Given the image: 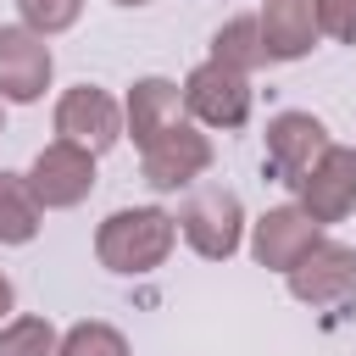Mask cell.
I'll return each mask as SVG.
<instances>
[{"label": "cell", "instance_id": "cell-15", "mask_svg": "<svg viewBox=\"0 0 356 356\" xmlns=\"http://www.w3.org/2000/svg\"><path fill=\"white\" fill-rule=\"evenodd\" d=\"M39 211L28 172H0V245H28L39 234Z\"/></svg>", "mask_w": 356, "mask_h": 356}, {"label": "cell", "instance_id": "cell-13", "mask_svg": "<svg viewBox=\"0 0 356 356\" xmlns=\"http://www.w3.org/2000/svg\"><path fill=\"white\" fill-rule=\"evenodd\" d=\"M122 122L134 134V145L145 150L156 134H167L172 122H184V89L172 78H139L128 89V106H122Z\"/></svg>", "mask_w": 356, "mask_h": 356}, {"label": "cell", "instance_id": "cell-10", "mask_svg": "<svg viewBox=\"0 0 356 356\" xmlns=\"http://www.w3.org/2000/svg\"><path fill=\"white\" fill-rule=\"evenodd\" d=\"M295 195H300V211H306L317 228L350 217V211H356V150H350V145H328V156L312 167V178H306Z\"/></svg>", "mask_w": 356, "mask_h": 356}, {"label": "cell", "instance_id": "cell-16", "mask_svg": "<svg viewBox=\"0 0 356 356\" xmlns=\"http://www.w3.org/2000/svg\"><path fill=\"white\" fill-rule=\"evenodd\" d=\"M61 334L44 317H11L0 328V356H56Z\"/></svg>", "mask_w": 356, "mask_h": 356}, {"label": "cell", "instance_id": "cell-20", "mask_svg": "<svg viewBox=\"0 0 356 356\" xmlns=\"http://www.w3.org/2000/svg\"><path fill=\"white\" fill-rule=\"evenodd\" d=\"M11 306H17V289H11V278L0 273V328L11 323Z\"/></svg>", "mask_w": 356, "mask_h": 356}, {"label": "cell", "instance_id": "cell-14", "mask_svg": "<svg viewBox=\"0 0 356 356\" xmlns=\"http://www.w3.org/2000/svg\"><path fill=\"white\" fill-rule=\"evenodd\" d=\"M211 61L228 67V72H245V78H250V72L267 61L261 22H256V17H234V22H222V28L211 33Z\"/></svg>", "mask_w": 356, "mask_h": 356}, {"label": "cell", "instance_id": "cell-18", "mask_svg": "<svg viewBox=\"0 0 356 356\" xmlns=\"http://www.w3.org/2000/svg\"><path fill=\"white\" fill-rule=\"evenodd\" d=\"M17 11H22V28L50 39V33H67L83 17V0H17Z\"/></svg>", "mask_w": 356, "mask_h": 356}, {"label": "cell", "instance_id": "cell-12", "mask_svg": "<svg viewBox=\"0 0 356 356\" xmlns=\"http://www.w3.org/2000/svg\"><path fill=\"white\" fill-rule=\"evenodd\" d=\"M261 44L267 61H300L317 44V0H261Z\"/></svg>", "mask_w": 356, "mask_h": 356}, {"label": "cell", "instance_id": "cell-8", "mask_svg": "<svg viewBox=\"0 0 356 356\" xmlns=\"http://www.w3.org/2000/svg\"><path fill=\"white\" fill-rule=\"evenodd\" d=\"M50 72H56V56L44 44V33L22 28V22H0V100H39L50 89Z\"/></svg>", "mask_w": 356, "mask_h": 356}, {"label": "cell", "instance_id": "cell-2", "mask_svg": "<svg viewBox=\"0 0 356 356\" xmlns=\"http://www.w3.org/2000/svg\"><path fill=\"white\" fill-rule=\"evenodd\" d=\"M178 234L189 239L195 256L228 261V256L239 250V239H245V206H239V195L222 189V184L189 189V200L178 206Z\"/></svg>", "mask_w": 356, "mask_h": 356}, {"label": "cell", "instance_id": "cell-22", "mask_svg": "<svg viewBox=\"0 0 356 356\" xmlns=\"http://www.w3.org/2000/svg\"><path fill=\"white\" fill-rule=\"evenodd\" d=\"M0 134H6V100H0Z\"/></svg>", "mask_w": 356, "mask_h": 356}, {"label": "cell", "instance_id": "cell-9", "mask_svg": "<svg viewBox=\"0 0 356 356\" xmlns=\"http://www.w3.org/2000/svg\"><path fill=\"white\" fill-rule=\"evenodd\" d=\"M139 161H145V184L150 189H189L211 167V139L195 122H172L167 134H156L139 150Z\"/></svg>", "mask_w": 356, "mask_h": 356}, {"label": "cell", "instance_id": "cell-4", "mask_svg": "<svg viewBox=\"0 0 356 356\" xmlns=\"http://www.w3.org/2000/svg\"><path fill=\"white\" fill-rule=\"evenodd\" d=\"M328 128H323V117H312V111H278L273 122H267V172L278 178V184H289V189H300L306 178H312V167L328 156Z\"/></svg>", "mask_w": 356, "mask_h": 356}, {"label": "cell", "instance_id": "cell-1", "mask_svg": "<svg viewBox=\"0 0 356 356\" xmlns=\"http://www.w3.org/2000/svg\"><path fill=\"white\" fill-rule=\"evenodd\" d=\"M172 239H178V217L172 211H161V206H122V211H111L95 228V256H100L106 273L139 278V273H156L172 256Z\"/></svg>", "mask_w": 356, "mask_h": 356}, {"label": "cell", "instance_id": "cell-3", "mask_svg": "<svg viewBox=\"0 0 356 356\" xmlns=\"http://www.w3.org/2000/svg\"><path fill=\"white\" fill-rule=\"evenodd\" d=\"M250 78L245 72H228V67H217V61H200L189 78H184V111L200 122V128H222V134H234V128H245L250 122Z\"/></svg>", "mask_w": 356, "mask_h": 356}, {"label": "cell", "instance_id": "cell-11", "mask_svg": "<svg viewBox=\"0 0 356 356\" xmlns=\"http://www.w3.org/2000/svg\"><path fill=\"white\" fill-rule=\"evenodd\" d=\"M317 239H323V228H317L300 206H273V211H261V217H256L250 256H256L261 267H273V273H289V267H295Z\"/></svg>", "mask_w": 356, "mask_h": 356}, {"label": "cell", "instance_id": "cell-6", "mask_svg": "<svg viewBox=\"0 0 356 356\" xmlns=\"http://www.w3.org/2000/svg\"><path fill=\"white\" fill-rule=\"evenodd\" d=\"M289 295L300 306H339L356 295V250L339 245V239H317L289 273H284Z\"/></svg>", "mask_w": 356, "mask_h": 356}, {"label": "cell", "instance_id": "cell-5", "mask_svg": "<svg viewBox=\"0 0 356 356\" xmlns=\"http://www.w3.org/2000/svg\"><path fill=\"white\" fill-rule=\"evenodd\" d=\"M56 139L100 156L122 139V106L100 89V83H72L61 100H56Z\"/></svg>", "mask_w": 356, "mask_h": 356}, {"label": "cell", "instance_id": "cell-17", "mask_svg": "<svg viewBox=\"0 0 356 356\" xmlns=\"http://www.w3.org/2000/svg\"><path fill=\"white\" fill-rule=\"evenodd\" d=\"M56 356H128V339L111 323H72L56 345Z\"/></svg>", "mask_w": 356, "mask_h": 356}, {"label": "cell", "instance_id": "cell-21", "mask_svg": "<svg viewBox=\"0 0 356 356\" xmlns=\"http://www.w3.org/2000/svg\"><path fill=\"white\" fill-rule=\"evenodd\" d=\"M111 6H150V0H111Z\"/></svg>", "mask_w": 356, "mask_h": 356}, {"label": "cell", "instance_id": "cell-7", "mask_svg": "<svg viewBox=\"0 0 356 356\" xmlns=\"http://www.w3.org/2000/svg\"><path fill=\"white\" fill-rule=\"evenodd\" d=\"M28 189H33V200L44 211H67V206L89 200V189H95V156L78 150V145H67V139H50L33 156V167H28Z\"/></svg>", "mask_w": 356, "mask_h": 356}, {"label": "cell", "instance_id": "cell-19", "mask_svg": "<svg viewBox=\"0 0 356 356\" xmlns=\"http://www.w3.org/2000/svg\"><path fill=\"white\" fill-rule=\"evenodd\" d=\"M317 28L339 44H356V0H317Z\"/></svg>", "mask_w": 356, "mask_h": 356}]
</instances>
